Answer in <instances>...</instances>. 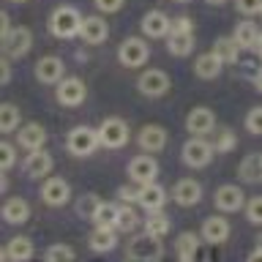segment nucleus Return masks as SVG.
<instances>
[{
  "label": "nucleus",
  "instance_id": "1",
  "mask_svg": "<svg viewBox=\"0 0 262 262\" xmlns=\"http://www.w3.org/2000/svg\"><path fill=\"white\" fill-rule=\"evenodd\" d=\"M196 36H194V19L191 16H175L172 19V30L167 36V52L172 57H188L194 52Z\"/></svg>",
  "mask_w": 262,
  "mask_h": 262
},
{
  "label": "nucleus",
  "instance_id": "2",
  "mask_svg": "<svg viewBox=\"0 0 262 262\" xmlns=\"http://www.w3.org/2000/svg\"><path fill=\"white\" fill-rule=\"evenodd\" d=\"M82 22H85V16H82L77 8L71 6H57L52 16H49V33H52L55 38H74L82 33Z\"/></svg>",
  "mask_w": 262,
  "mask_h": 262
},
{
  "label": "nucleus",
  "instance_id": "3",
  "mask_svg": "<svg viewBox=\"0 0 262 262\" xmlns=\"http://www.w3.org/2000/svg\"><path fill=\"white\" fill-rule=\"evenodd\" d=\"M164 257V243L161 237H156L150 232L134 235L126 246V259L131 262H159Z\"/></svg>",
  "mask_w": 262,
  "mask_h": 262
},
{
  "label": "nucleus",
  "instance_id": "4",
  "mask_svg": "<svg viewBox=\"0 0 262 262\" xmlns=\"http://www.w3.org/2000/svg\"><path fill=\"white\" fill-rule=\"evenodd\" d=\"M98 147H101V139H98V128L90 126H74L69 134H66V150L77 159H88L93 156Z\"/></svg>",
  "mask_w": 262,
  "mask_h": 262
},
{
  "label": "nucleus",
  "instance_id": "5",
  "mask_svg": "<svg viewBox=\"0 0 262 262\" xmlns=\"http://www.w3.org/2000/svg\"><path fill=\"white\" fill-rule=\"evenodd\" d=\"M213 156H216V147H213V142H208L205 137H191V139H186L183 147H180V159H183V164L191 169H205L213 161Z\"/></svg>",
  "mask_w": 262,
  "mask_h": 262
},
{
  "label": "nucleus",
  "instance_id": "6",
  "mask_svg": "<svg viewBox=\"0 0 262 262\" xmlns=\"http://www.w3.org/2000/svg\"><path fill=\"white\" fill-rule=\"evenodd\" d=\"M98 139H101V147H106V150H120V147L128 145L131 128L123 118H104L101 126H98Z\"/></svg>",
  "mask_w": 262,
  "mask_h": 262
},
{
  "label": "nucleus",
  "instance_id": "7",
  "mask_svg": "<svg viewBox=\"0 0 262 262\" xmlns=\"http://www.w3.org/2000/svg\"><path fill=\"white\" fill-rule=\"evenodd\" d=\"M147 57H150V47H147L145 38L128 36V38L120 41V47H118L120 66H126V69H142V66L147 63Z\"/></svg>",
  "mask_w": 262,
  "mask_h": 262
},
{
  "label": "nucleus",
  "instance_id": "8",
  "mask_svg": "<svg viewBox=\"0 0 262 262\" xmlns=\"http://www.w3.org/2000/svg\"><path fill=\"white\" fill-rule=\"evenodd\" d=\"M169 74L161 71V69H145L142 74L137 77V90L142 93L145 98H161L169 93Z\"/></svg>",
  "mask_w": 262,
  "mask_h": 262
},
{
  "label": "nucleus",
  "instance_id": "9",
  "mask_svg": "<svg viewBox=\"0 0 262 262\" xmlns=\"http://www.w3.org/2000/svg\"><path fill=\"white\" fill-rule=\"evenodd\" d=\"M55 98L60 106H79L88 98V88L79 77H63L55 85Z\"/></svg>",
  "mask_w": 262,
  "mask_h": 262
},
{
  "label": "nucleus",
  "instance_id": "10",
  "mask_svg": "<svg viewBox=\"0 0 262 262\" xmlns=\"http://www.w3.org/2000/svg\"><path fill=\"white\" fill-rule=\"evenodd\" d=\"M246 200L249 196L243 194L241 186L235 183H227V186H219L216 194H213V205H216L219 213H237L246 208Z\"/></svg>",
  "mask_w": 262,
  "mask_h": 262
},
{
  "label": "nucleus",
  "instance_id": "11",
  "mask_svg": "<svg viewBox=\"0 0 262 262\" xmlns=\"http://www.w3.org/2000/svg\"><path fill=\"white\" fill-rule=\"evenodd\" d=\"M38 194H41V202L49 205V208H63L66 202H71V186L63 178H47Z\"/></svg>",
  "mask_w": 262,
  "mask_h": 262
},
{
  "label": "nucleus",
  "instance_id": "12",
  "mask_svg": "<svg viewBox=\"0 0 262 262\" xmlns=\"http://www.w3.org/2000/svg\"><path fill=\"white\" fill-rule=\"evenodd\" d=\"M200 235H202V241H205V243L221 246V243H227V241H229V235H232V227H229V221L221 216V213H216V216L202 219Z\"/></svg>",
  "mask_w": 262,
  "mask_h": 262
},
{
  "label": "nucleus",
  "instance_id": "13",
  "mask_svg": "<svg viewBox=\"0 0 262 262\" xmlns=\"http://www.w3.org/2000/svg\"><path fill=\"white\" fill-rule=\"evenodd\" d=\"M169 142V134L164 126H156V123H145L142 128L137 131V145L142 147L145 153H161Z\"/></svg>",
  "mask_w": 262,
  "mask_h": 262
},
{
  "label": "nucleus",
  "instance_id": "14",
  "mask_svg": "<svg viewBox=\"0 0 262 262\" xmlns=\"http://www.w3.org/2000/svg\"><path fill=\"white\" fill-rule=\"evenodd\" d=\"M126 175L131 178V183H153L159 178V161L153 156H134L126 167Z\"/></svg>",
  "mask_w": 262,
  "mask_h": 262
},
{
  "label": "nucleus",
  "instance_id": "15",
  "mask_svg": "<svg viewBox=\"0 0 262 262\" xmlns=\"http://www.w3.org/2000/svg\"><path fill=\"white\" fill-rule=\"evenodd\" d=\"M33 47V33L28 28H11L3 36V55L6 57H25Z\"/></svg>",
  "mask_w": 262,
  "mask_h": 262
},
{
  "label": "nucleus",
  "instance_id": "16",
  "mask_svg": "<svg viewBox=\"0 0 262 262\" xmlns=\"http://www.w3.org/2000/svg\"><path fill=\"white\" fill-rule=\"evenodd\" d=\"M186 131L191 137L213 134V131H216V115H213L210 106H194V110L186 115Z\"/></svg>",
  "mask_w": 262,
  "mask_h": 262
},
{
  "label": "nucleus",
  "instance_id": "17",
  "mask_svg": "<svg viewBox=\"0 0 262 262\" xmlns=\"http://www.w3.org/2000/svg\"><path fill=\"white\" fill-rule=\"evenodd\" d=\"M172 200L180 208H194V205L202 202V183L194 178H180L175 186H172Z\"/></svg>",
  "mask_w": 262,
  "mask_h": 262
},
{
  "label": "nucleus",
  "instance_id": "18",
  "mask_svg": "<svg viewBox=\"0 0 262 262\" xmlns=\"http://www.w3.org/2000/svg\"><path fill=\"white\" fill-rule=\"evenodd\" d=\"M52 167H55V159L44 150V147H41V150H33L28 159H25L22 172H25V178H28V180H44V178H49Z\"/></svg>",
  "mask_w": 262,
  "mask_h": 262
},
{
  "label": "nucleus",
  "instance_id": "19",
  "mask_svg": "<svg viewBox=\"0 0 262 262\" xmlns=\"http://www.w3.org/2000/svg\"><path fill=\"white\" fill-rule=\"evenodd\" d=\"M66 77V63L57 55H44L36 60V79L41 85H57Z\"/></svg>",
  "mask_w": 262,
  "mask_h": 262
},
{
  "label": "nucleus",
  "instance_id": "20",
  "mask_svg": "<svg viewBox=\"0 0 262 262\" xmlns=\"http://www.w3.org/2000/svg\"><path fill=\"white\" fill-rule=\"evenodd\" d=\"M139 30H142L145 38H167L169 30H172V19L164 11H159V8H153V11H147L142 16Z\"/></svg>",
  "mask_w": 262,
  "mask_h": 262
},
{
  "label": "nucleus",
  "instance_id": "21",
  "mask_svg": "<svg viewBox=\"0 0 262 262\" xmlns=\"http://www.w3.org/2000/svg\"><path fill=\"white\" fill-rule=\"evenodd\" d=\"M137 205L147 213L164 210V205H167V191H164V186L156 183V180L153 183H142L139 191H137Z\"/></svg>",
  "mask_w": 262,
  "mask_h": 262
},
{
  "label": "nucleus",
  "instance_id": "22",
  "mask_svg": "<svg viewBox=\"0 0 262 262\" xmlns=\"http://www.w3.org/2000/svg\"><path fill=\"white\" fill-rule=\"evenodd\" d=\"M16 145L25 147L28 153L41 150L47 145V128L41 123H25V126H19V134H16Z\"/></svg>",
  "mask_w": 262,
  "mask_h": 262
},
{
  "label": "nucleus",
  "instance_id": "23",
  "mask_svg": "<svg viewBox=\"0 0 262 262\" xmlns=\"http://www.w3.org/2000/svg\"><path fill=\"white\" fill-rule=\"evenodd\" d=\"M79 38L85 41L90 47H98L104 44L106 38H110V25H106L104 16H85V22H82V33Z\"/></svg>",
  "mask_w": 262,
  "mask_h": 262
},
{
  "label": "nucleus",
  "instance_id": "24",
  "mask_svg": "<svg viewBox=\"0 0 262 262\" xmlns=\"http://www.w3.org/2000/svg\"><path fill=\"white\" fill-rule=\"evenodd\" d=\"M36 249H33V241L25 235H14L11 241L3 246V251H0V259L6 262H22V259H30Z\"/></svg>",
  "mask_w": 262,
  "mask_h": 262
},
{
  "label": "nucleus",
  "instance_id": "25",
  "mask_svg": "<svg viewBox=\"0 0 262 262\" xmlns=\"http://www.w3.org/2000/svg\"><path fill=\"white\" fill-rule=\"evenodd\" d=\"M3 221L6 224H11V227H19L25 224V221L30 219V205L25 196H8V200L3 202Z\"/></svg>",
  "mask_w": 262,
  "mask_h": 262
},
{
  "label": "nucleus",
  "instance_id": "26",
  "mask_svg": "<svg viewBox=\"0 0 262 262\" xmlns=\"http://www.w3.org/2000/svg\"><path fill=\"white\" fill-rule=\"evenodd\" d=\"M88 246L93 249L96 254H106L118 246V229L115 227H96L88 237Z\"/></svg>",
  "mask_w": 262,
  "mask_h": 262
},
{
  "label": "nucleus",
  "instance_id": "27",
  "mask_svg": "<svg viewBox=\"0 0 262 262\" xmlns=\"http://www.w3.org/2000/svg\"><path fill=\"white\" fill-rule=\"evenodd\" d=\"M200 241H202V235H196V232H180L175 237V257L180 262L196 259V254H200Z\"/></svg>",
  "mask_w": 262,
  "mask_h": 262
},
{
  "label": "nucleus",
  "instance_id": "28",
  "mask_svg": "<svg viewBox=\"0 0 262 262\" xmlns=\"http://www.w3.org/2000/svg\"><path fill=\"white\" fill-rule=\"evenodd\" d=\"M221 69H224V63H221L213 52H205V55H200L194 60V77L196 79H205V82L216 79L219 74H221Z\"/></svg>",
  "mask_w": 262,
  "mask_h": 262
},
{
  "label": "nucleus",
  "instance_id": "29",
  "mask_svg": "<svg viewBox=\"0 0 262 262\" xmlns=\"http://www.w3.org/2000/svg\"><path fill=\"white\" fill-rule=\"evenodd\" d=\"M237 178L243 183H262V153H249L237 164Z\"/></svg>",
  "mask_w": 262,
  "mask_h": 262
},
{
  "label": "nucleus",
  "instance_id": "30",
  "mask_svg": "<svg viewBox=\"0 0 262 262\" xmlns=\"http://www.w3.org/2000/svg\"><path fill=\"white\" fill-rule=\"evenodd\" d=\"M259 33H262V30L249 19V16H246V19H241V22L235 25L232 38L241 44V49H251V52H254V47H257V41H259Z\"/></svg>",
  "mask_w": 262,
  "mask_h": 262
},
{
  "label": "nucleus",
  "instance_id": "31",
  "mask_svg": "<svg viewBox=\"0 0 262 262\" xmlns=\"http://www.w3.org/2000/svg\"><path fill=\"white\" fill-rule=\"evenodd\" d=\"M210 52L227 66V63H237V57H241L243 49H241V44H237L232 36H221V38L213 41V49H210Z\"/></svg>",
  "mask_w": 262,
  "mask_h": 262
},
{
  "label": "nucleus",
  "instance_id": "32",
  "mask_svg": "<svg viewBox=\"0 0 262 262\" xmlns=\"http://www.w3.org/2000/svg\"><path fill=\"white\" fill-rule=\"evenodd\" d=\"M118 216H120V202H98L96 213L90 216V221H93L96 227H115L118 224Z\"/></svg>",
  "mask_w": 262,
  "mask_h": 262
},
{
  "label": "nucleus",
  "instance_id": "33",
  "mask_svg": "<svg viewBox=\"0 0 262 262\" xmlns=\"http://www.w3.org/2000/svg\"><path fill=\"white\" fill-rule=\"evenodd\" d=\"M19 126H22L19 106L6 101L3 106H0V131H3V134H14V131H19Z\"/></svg>",
  "mask_w": 262,
  "mask_h": 262
},
{
  "label": "nucleus",
  "instance_id": "34",
  "mask_svg": "<svg viewBox=\"0 0 262 262\" xmlns=\"http://www.w3.org/2000/svg\"><path fill=\"white\" fill-rule=\"evenodd\" d=\"M142 227H145V232H150L156 237H164V235H169V216L164 210H153V213H147V219L142 221Z\"/></svg>",
  "mask_w": 262,
  "mask_h": 262
},
{
  "label": "nucleus",
  "instance_id": "35",
  "mask_svg": "<svg viewBox=\"0 0 262 262\" xmlns=\"http://www.w3.org/2000/svg\"><path fill=\"white\" fill-rule=\"evenodd\" d=\"M213 147H216V153H229L237 147V134L229 126H221L213 131Z\"/></svg>",
  "mask_w": 262,
  "mask_h": 262
},
{
  "label": "nucleus",
  "instance_id": "36",
  "mask_svg": "<svg viewBox=\"0 0 262 262\" xmlns=\"http://www.w3.org/2000/svg\"><path fill=\"white\" fill-rule=\"evenodd\" d=\"M142 224V219L137 216V210H131V205H120V216H118V224H115V229L123 235H131L134 229Z\"/></svg>",
  "mask_w": 262,
  "mask_h": 262
},
{
  "label": "nucleus",
  "instance_id": "37",
  "mask_svg": "<svg viewBox=\"0 0 262 262\" xmlns=\"http://www.w3.org/2000/svg\"><path fill=\"white\" fill-rule=\"evenodd\" d=\"M243 213H246V221H249V224H254V227H262V194H257V196H249V200H246V208H243Z\"/></svg>",
  "mask_w": 262,
  "mask_h": 262
},
{
  "label": "nucleus",
  "instance_id": "38",
  "mask_svg": "<svg viewBox=\"0 0 262 262\" xmlns=\"http://www.w3.org/2000/svg\"><path fill=\"white\" fill-rule=\"evenodd\" d=\"M74 257H77V251H74L71 246H66V243H52L44 251L47 262H66V259H74Z\"/></svg>",
  "mask_w": 262,
  "mask_h": 262
},
{
  "label": "nucleus",
  "instance_id": "39",
  "mask_svg": "<svg viewBox=\"0 0 262 262\" xmlns=\"http://www.w3.org/2000/svg\"><path fill=\"white\" fill-rule=\"evenodd\" d=\"M246 131L249 134H254V137H262V104H257V106H251L249 112H246Z\"/></svg>",
  "mask_w": 262,
  "mask_h": 262
},
{
  "label": "nucleus",
  "instance_id": "40",
  "mask_svg": "<svg viewBox=\"0 0 262 262\" xmlns=\"http://www.w3.org/2000/svg\"><path fill=\"white\" fill-rule=\"evenodd\" d=\"M235 11L251 19V16L262 14V0H235Z\"/></svg>",
  "mask_w": 262,
  "mask_h": 262
},
{
  "label": "nucleus",
  "instance_id": "41",
  "mask_svg": "<svg viewBox=\"0 0 262 262\" xmlns=\"http://www.w3.org/2000/svg\"><path fill=\"white\" fill-rule=\"evenodd\" d=\"M16 164V147L11 142H0V169L8 172Z\"/></svg>",
  "mask_w": 262,
  "mask_h": 262
},
{
  "label": "nucleus",
  "instance_id": "42",
  "mask_svg": "<svg viewBox=\"0 0 262 262\" xmlns=\"http://www.w3.org/2000/svg\"><path fill=\"white\" fill-rule=\"evenodd\" d=\"M98 202H101V200H98L96 194H85V196L79 200L77 210L82 213V216H93V213H96V208H98Z\"/></svg>",
  "mask_w": 262,
  "mask_h": 262
},
{
  "label": "nucleus",
  "instance_id": "43",
  "mask_svg": "<svg viewBox=\"0 0 262 262\" xmlns=\"http://www.w3.org/2000/svg\"><path fill=\"white\" fill-rule=\"evenodd\" d=\"M123 3H126V0H93V6L101 14H118L123 8Z\"/></svg>",
  "mask_w": 262,
  "mask_h": 262
},
{
  "label": "nucleus",
  "instance_id": "44",
  "mask_svg": "<svg viewBox=\"0 0 262 262\" xmlns=\"http://www.w3.org/2000/svg\"><path fill=\"white\" fill-rule=\"evenodd\" d=\"M115 200L120 205H131V202H137V191H131V186H120L118 194H115Z\"/></svg>",
  "mask_w": 262,
  "mask_h": 262
},
{
  "label": "nucleus",
  "instance_id": "45",
  "mask_svg": "<svg viewBox=\"0 0 262 262\" xmlns=\"http://www.w3.org/2000/svg\"><path fill=\"white\" fill-rule=\"evenodd\" d=\"M11 57H3V63H0V79H3V85H8L11 82Z\"/></svg>",
  "mask_w": 262,
  "mask_h": 262
},
{
  "label": "nucleus",
  "instance_id": "46",
  "mask_svg": "<svg viewBox=\"0 0 262 262\" xmlns=\"http://www.w3.org/2000/svg\"><path fill=\"white\" fill-rule=\"evenodd\" d=\"M8 30H11V22H8V14L3 11V14H0V33H3V36H6Z\"/></svg>",
  "mask_w": 262,
  "mask_h": 262
},
{
  "label": "nucleus",
  "instance_id": "47",
  "mask_svg": "<svg viewBox=\"0 0 262 262\" xmlns=\"http://www.w3.org/2000/svg\"><path fill=\"white\" fill-rule=\"evenodd\" d=\"M254 85H257V90H259V93H262V66H259L257 77H254Z\"/></svg>",
  "mask_w": 262,
  "mask_h": 262
},
{
  "label": "nucleus",
  "instance_id": "48",
  "mask_svg": "<svg viewBox=\"0 0 262 262\" xmlns=\"http://www.w3.org/2000/svg\"><path fill=\"white\" fill-rule=\"evenodd\" d=\"M249 259H262V249H259V246H257V249H254V251L249 254Z\"/></svg>",
  "mask_w": 262,
  "mask_h": 262
},
{
  "label": "nucleus",
  "instance_id": "49",
  "mask_svg": "<svg viewBox=\"0 0 262 262\" xmlns=\"http://www.w3.org/2000/svg\"><path fill=\"white\" fill-rule=\"evenodd\" d=\"M254 52H257L262 57V33H259V41H257V47H254Z\"/></svg>",
  "mask_w": 262,
  "mask_h": 262
},
{
  "label": "nucleus",
  "instance_id": "50",
  "mask_svg": "<svg viewBox=\"0 0 262 262\" xmlns=\"http://www.w3.org/2000/svg\"><path fill=\"white\" fill-rule=\"evenodd\" d=\"M205 3H208V6H224L227 0H205Z\"/></svg>",
  "mask_w": 262,
  "mask_h": 262
},
{
  "label": "nucleus",
  "instance_id": "51",
  "mask_svg": "<svg viewBox=\"0 0 262 262\" xmlns=\"http://www.w3.org/2000/svg\"><path fill=\"white\" fill-rule=\"evenodd\" d=\"M257 246H259V249H262V232L257 235Z\"/></svg>",
  "mask_w": 262,
  "mask_h": 262
},
{
  "label": "nucleus",
  "instance_id": "52",
  "mask_svg": "<svg viewBox=\"0 0 262 262\" xmlns=\"http://www.w3.org/2000/svg\"><path fill=\"white\" fill-rule=\"evenodd\" d=\"M175 3H191V0H175Z\"/></svg>",
  "mask_w": 262,
  "mask_h": 262
},
{
  "label": "nucleus",
  "instance_id": "53",
  "mask_svg": "<svg viewBox=\"0 0 262 262\" xmlns=\"http://www.w3.org/2000/svg\"><path fill=\"white\" fill-rule=\"evenodd\" d=\"M16 3H25V0H16Z\"/></svg>",
  "mask_w": 262,
  "mask_h": 262
}]
</instances>
